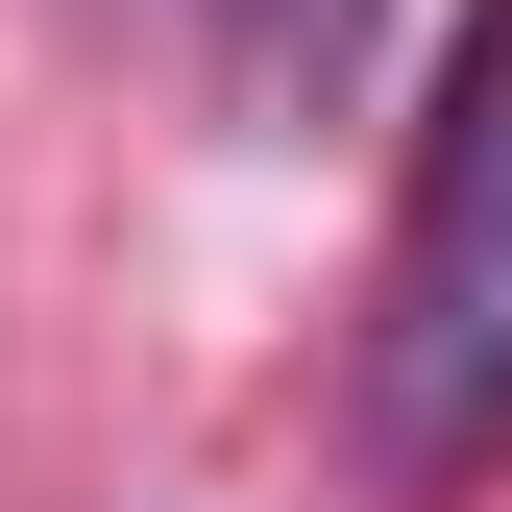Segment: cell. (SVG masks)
<instances>
[{
  "label": "cell",
  "mask_w": 512,
  "mask_h": 512,
  "mask_svg": "<svg viewBox=\"0 0 512 512\" xmlns=\"http://www.w3.org/2000/svg\"><path fill=\"white\" fill-rule=\"evenodd\" d=\"M342 439H366L391 512H464L512 464V0L439 25L415 171H391V269H366V342H342Z\"/></svg>",
  "instance_id": "6da1fadb"
},
{
  "label": "cell",
  "mask_w": 512,
  "mask_h": 512,
  "mask_svg": "<svg viewBox=\"0 0 512 512\" xmlns=\"http://www.w3.org/2000/svg\"><path fill=\"white\" fill-rule=\"evenodd\" d=\"M196 49H220V98L269 122V147H317V122L366 98V49H391V0H196Z\"/></svg>",
  "instance_id": "7a4b0ae2"
}]
</instances>
